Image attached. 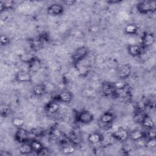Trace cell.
I'll use <instances>...</instances> for the list:
<instances>
[{"label": "cell", "mask_w": 156, "mask_h": 156, "mask_svg": "<svg viewBox=\"0 0 156 156\" xmlns=\"http://www.w3.org/2000/svg\"><path fill=\"white\" fill-rule=\"evenodd\" d=\"M29 72L36 73L41 68V62L40 60L36 56L27 64Z\"/></svg>", "instance_id": "obj_19"}, {"label": "cell", "mask_w": 156, "mask_h": 156, "mask_svg": "<svg viewBox=\"0 0 156 156\" xmlns=\"http://www.w3.org/2000/svg\"><path fill=\"white\" fill-rule=\"evenodd\" d=\"M60 106L59 102L56 100H52L48 102L44 106V110L49 114H54L58 112L60 110Z\"/></svg>", "instance_id": "obj_15"}, {"label": "cell", "mask_w": 156, "mask_h": 156, "mask_svg": "<svg viewBox=\"0 0 156 156\" xmlns=\"http://www.w3.org/2000/svg\"><path fill=\"white\" fill-rule=\"evenodd\" d=\"M141 125L147 128L148 129H154L155 128L154 121H153L152 118L148 115V114H147Z\"/></svg>", "instance_id": "obj_29"}, {"label": "cell", "mask_w": 156, "mask_h": 156, "mask_svg": "<svg viewBox=\"0 0 156 156\" xmlns=\"http://www.w3.org/2000/svg\"><path fill=\"white\" fill-rule=\"evenodd\" d=\"M12 123L14 126L16 127L17 128H19V127H22L23 126L24 124V121L22 118L16 116L12 118Z\"/></svg>", "instance_id": "obj_33"}, {"label": "cell", "mask_w": 156, "mask_h": 156, "mask_svg": "<svg viewBox=\"0 0 156 156\" xmlns=\"http://www.w3.org/2000/svg\"><path fill=\"white\" fill-rule=\"evenodd\" d=\"M131 87L128 83H124L122 85L118 87L116 89V98L126 100L130 98L132 94Z\"/></svg>", "instance_id": "obj_4"}, {"label": "cell", "mask_w": 156, "mask_h": 156, "mask_svg": "<svg viewBox=\"0 0 156 156\" xmlns=\"http://www.w3.org/2000/svg\"><path fill=\"white\" fill-rule=\"evenodd\" d=\"M0 155L1 156H11L12 154L9 151H0Z\"/></svg>", "instance_id": "obj_39"}, {"label": "cell", "mask_w": 156, "mask_h": 156, "mask_svg": "<svg viewBox=\"0 0 156 156\" xmlns=\"http://www.w3.org/2000/svg\"><path fill=\"white\" fill-rule=\"evenodd\" d=\"M147 113H146L144 112H138L135 111L134 115L133 116V121L138 124H141L143 121L144 120V118L147 115Z\"/></svg>", "instance_id": "obj_28"}, {"label": "cell", "mask_w": 156, "mask_h": 156, "mask_svg": "<svg viewBox=\"0 0 156 156\" xmlns=\"http://www.w3.org/2000/svg\"><path fill=\"white\" fill-rule=\"evenodd\" d=\"M47 13L51 16H60L64 13V7L58 3H54L47 8Z\"/></svg>", "instance_id": "obj_10"}, {"label": "cell", "mask_w": 156, "mask_h": 156, "mask_svg": "<svg viewBox=\"0 0 156 156\" xmlns=\"http://www.w3.org/2000/svg\"><path fill=\"white\" fill-rule=\"evenodd\" d=\"M49 135L52 139L58 141H65V140H68L67 136H65L64 133L57 127H53L51 129Z\"/></svg>", "instance_id": "obj_13"}, {"label": "cell", "mask_w": 156, "mask_h": 156, "mask_svg": "<svg viewBox=\"0 0 156 156\" xmlns=\"http://www.w3.org/2000/svg\"><path fill=\"white\" fill-rule=\"evenodd\" d=\"M116 85L110 82L105 81L101 84L102 95L107 98H116Z\"/></svg>", "instance_id": "obj_2"}, {"label": "cell", "mask_w": 156, "mask_h": 156, "mask_svg": "<svg viewBox=\"0 0 156 156\" xmlns=\"http://www.w3.org/2000/svg\"><path fill=\"white\" fill-rule=\"evenodd\" d=\"M88 140L93 144H98L104 140V136L102 133L99 132H93L90 133L88 136Z\"/></svg>", "instance_id": "obj_20"}, {"label": "cell", "mask_w": 156, "mask_h": 156, "mask_svg": "<svg viewBox=\"0 0 156 156\" xmlns=\"http://www.w3.org/2000/svg\"><path fill=\"white\" fill-rule=\"evenodd\" d=\"M46 87L43 83H39L35 85L32 88V94L35 96H41L46 93Z\"/></svg>", "instance_id": "obj_22"}, {"label": "cell", "mask_w": 156, "mask_h": 156, "mask_svg": "<svg viewBox=\"0 0 156 156\" xmlns=\"http://www.w3.org/2000/svg\"><path fill=\"white\" fill-rule=\"evenodd\" d=\"M19 151L21 154L27 155L30 154L33 151L31 148V146L29 144V141L24 143H22L21 146L19 148Z\"/></svg>", "instance_id": "obj_26"}, {"label": "cell", "mask_w": 156, "mask_h": 156, "mask_svg": "<svg viewBox=\"0 0 156 156\" xmlns=\"http://www.w3.org/2000/svg\"><path fill=\"white\" fill-rule=\"evenodd\" d=\"M75 150H76L75 145H74L72 143L71 144L65 143L63 144V146L62 147V152L66 154H72L75 151Z\"/></svg>", "instance_id": "obj_31"}, {"label": "cell", "mask_w": 156, "mask_h": 156, "mask_svg": "<svg viewBox=\"0 0 156 156\" xmlns=\"http://www.w3.org/2000/svg\"><path fill=\"white\" fill-rule=\"evenodd\" d=\"M30 132L22 127L17 129L14 135V138L18 143L22 144L29 142L30 140Z\"/></svg>", "instance_id": "obj_6"}, {"label": "cell", "mask_w": 156, "mask_h": 156, "mask_svg": "<svg viewBox=\"0 0 156 156\" xmlns=\"http://www.w3.org/2000/svg\"><path fill=\"white\" fill-rule=\"evenodd\" d=\"M63 2L65 5H74L76 2V0H66V1H63Z\"/></svg>", "instance_id": "obj_38"}, {"label": "cell", "mask_w": 156, "mask_h": 156, "mask_svg": "<svg viewBox=\"0 0 156 156\" xmlns=\"http://www.w3.org/2000/svg\"><path fill=\"white\" fill-rule=\"evenodd\" d=\"M115 115L113 112L107 111L102 113L99 118V122L104 126L110 125L113 122L115 119Z\"/></svg>", "instance_id": "obj_17"}, {"label": "cell", "mask_w": 156, "mask_h": 156, "mask_svg": "<svg viewBox=\"0 0 156 156\" xmlns=\"http://www.w3.org/2000/svg\"><path fill=\"white\" fill-rule=\"evenodd\" d=\"M129 132L127 131V130L123 128H120L113 131L112 133V136L117 141L124 142L129 138Z\"/></svg>", "instance_id": "obj_11"}, {"label": "cell", "mask_w": 156, "mask_h": 156, "mask_svg": "<svg viewBox=\"0 0 156 156\" xmlns=\"http://www.w3.org/2000/svg\"><path fill=\"white\" fill-rule=\"evenodd\" d=\"M14 79L18 82H31L32 80L30 72L26 71H20L17 72L15 75Z\"/></svg>", "instance_id": "obj_12"}, {"label": "cell", "mask_w": 156, "mask_h": 156, "mask_svg": "<svg viewBox=\"0 0 156 156\" xmlns=\"http://www.w3.org/2000/svg\"><path fill=\"white\" fill-rule=\"evenodd\" d=\"M116 69L117 75L121 79L128 78L132 73L131 66L127 63H121L117 65Z\"/></svg>", "instance_id": "obj_7"}, {"label": "cell", "mask_w": 156, "mask_h": 156, "mask_svg": "<svg viewBox=\"0 0 156 156\" xmlns=\"http://www.w3.org/2000/svg\"><path fill=\"white\" fill-rule=\"evenodd\" d=\"M11 40L10 37H9L6 35H1V38H0V43L1 45L2 46H5L9 45L10 43Z\"/></svg>", "instance_id": "obj_34"}, {"label": "cell", "mask_w": 156, "mask_h": 156, "mask_svg": "<svg viewBox=\"0 0 156 156\" xmlns=\"http://www.w3.org/2000/svg\"><path fill=\"white\" fill-rule=\"evenodd\" d=\"M44 132L43 130H41L40 129H35L30 132V133L32 135L35 136L36 137H39L42 136L44 134Z\"/></svg>", "instance_id": "obj_36"}, {"label": "cell", "mask_w": 156, "mask_h": 156, "mask_svg": "<svg viewBox=\"0 0 156 156\" xmlns=\"http://www.w3.org/2000/svg\"><path fill=\"white\" fill-rule=\"evenodd\" d=\"M144 137H146V133L139 129L133 130L129 133V138L134 141H136Z\"/></svg>", "instance_id": "obj_21"}, {"label": "cell", "mask_w": 156, "mask_h": 156, "mask_svg": "<svg viewBox=\"0 0 156 156\" xmlns=\"http://www.w3.org/2000/svg\"><path fill=\"white\" fill-rule=\"evenodd\" d=\"M36 154L37 155H41V156H43V155H48L49 154V150L46 147H43L40 151H38V152L36 153Z\"/></svg>", "instance_id": "obj_37"}, {"label": "cell", "mask_w": 156, "mask_h": 156, "mask_svg": "<svg viewBox=\"0 0 156 156\" xmlns=\"http://www.w3.org/2000/svg\"><path fill=\"white\" fill-rule=\"evenodd\" d=\"M14 5V2L13 1H0V12L2 13L6 10L11 9Z\"/></svg>", "instance_id": "obj_30"}, {"label": "cell", "mask_w": 156, "mask_h": 156, "mask_svg": "<svg viewBox=\"0 0 156 156\" xmlns=\"http://www.w3.org/2000/svg\"><path fill=\"white\" fill-rule=\"evenodd\" d=\"M128 53L132 57H138L141 55L145 49L138 44H129L127 47Z\"/></svg>", "instance_id": "obj_16"}, {"label": "cell", "mask_w": 156, "mask_h": 156, "mask_svg": "<svg viewBox=\"0 0 156 156\" xmlns=\"http://www.w3.org/2000/svg\"><path fill=\"white\" fill-rule=\"evenodd\" d=\"M136 8L141 14L152 13L156 10V2L155 1H141L136 4Z\"/></svg>", "instance_id": "obj_1"}, {"label": "cell", "mask_w": 156, "mask_h": 156, "mask_svg": "<svg viewBox=\"0 0 156 156\" xmlns=\"http://www.w3.org/2000/svg\"><path fill=\"white\" fill-rule=\"evenodd\" d=\"M29 144L31 146L32 151L35 152V153L40 151L44 147L43 144L39 140L36 139L30 140L29 141Z\"/></svg>", "instance_id": "obj_25"}, {"label": "cell", "mask_w": 156, "mask_h": 156, "mask_svg": "<svg viewBox=\"0 0 156 156\" xmlns=\"http://www.w3.org/2000/svg\"><path fill=\"white\" fill-rule=\"evenodd\" d=\"M89 53L88 48L86 46H80L77 48L71 54V58L74 65L86 58Z\"/></svg>", "instance_id": "obj_3"}, {"label": "cell", "mask_w": 156, "mask_h": 156, "mask_svg": "<svg viewBox=\"0 0 156 156\" xmlns=\"http://www.w3.org/2000/svg\"><path fill=\"white\" fill-rule=\"evenodd\" d=\"M122 2V0H110V1H107L106 2L108 4H118L121 3Z\"/></svg>", "instance_id": "obj_40"}, {"label": "cell", "mask_w": 156, "mask_h": 156, "mask_svg": "<svg viewBox=\"0 0 156 156\" xmlns=\"http://www.w3.org/2000/svg\"><path fill=\"white\" fill-rule=\"evenodd\" d=\"M68 140L74 145H78L81 142V131L78 127H74L67 136Z\"/></svg>", "instance_id": "obj_9"}, {"label": "cell", "mask_w": 156, "mask_h": 156, "mask_svg": "<svg viewBox=\"0 0 156 156\" xmlns=\"http://www.w3.org/2000/svg\"><path fill=\"white\" fill-rule=\"evenodd\" d=\"M35 55L32 53L28 52H23L20 54L19 58L21 62L28 64L35 57Z\"/></svg>", "instance_id": "obj_27"}, {"label": "cell", "mask_w": 156, "mask_h": 156, "mask_svg": "<svg viewBox=\"0 0 156 156\" xmlns=\"http://www.w3.org/2000/svg\"><path fill=\"white\" fill-rule=\"evenodd\" d=\"M74 66L76 68V69H77V71L79 73L80 75L85 76L88 74L90 68L88 66V65H86L85 63H82V60L74 65Z\"/></svg>", "instance_id": "obj_23"}, {"label": "cell", "mask_w": 156, "mask_h": 156, "mask_svg": "<svg viewBox=\"0 0 156 156\" xmlns=\"http://www.w3.org/2000/svg\"><path fill=\"white\" fill-rule=\"evenodd\" d=\"M155 41V37L153 33L145 32L141 38V46L144 49H147L152 46Z\"/></svg>", "instance_id": "obj_8"}, {"label": "cell", "mask_w": 156, "mask_h": 156, "mask_svg": "<svg viewBox=\"0 0 156 156\" xmlns=\"http://www.w3.org/2000/svg\"><path fill=\"white\" fill-rule=\"evenodd\" d=\"M73 98V96L71 92L68 90H65V91H62L59 94H58L54 98V99L57 101L58 102L68 104L71 102Z\"/></svg>", "instance_id": "obj_14"}, {"label": "cell", "mask_w": 156, "mask_h": 156, "mask_svg": "<svg viewBox=\"0 0 156 156\" xmlns=\"http://www.w3.org/2000/svg\"><path fill=\"white\" fill-rule=\"evenodd\" d=\"M29 46L34 51H38L43 47V42L41 38H33L29 40Z\"/></svg>", "instance_id": "obj_18"}, {"label": "cell", "mask_w": 156, "mask_h": 156, "mask_svg": "<svg viewBox=\"0 0 156 156\" xmlns=\"http://www.w3.org/2000/svg\"><path fill=\"white\" fill-rule=\"evenodd\" d=\"M11 110L9 105L6 104H2L0 108L1 116L3 118H7L9 115H10Z\"/></svg>", "instance_id": "obj_32"}, {"label": "cell", "mask_w": 156, "mask_h": 156, "mask_svg": "<svg viewBox=\"0 0 156 156\" xmlns=\"http://www.w3.org/2000/svg\"><path fill=\"white\" fill-rule=\"evenodd\" d=\"M76 119L78 122L88 124L94 120V115L91 112L87 110H82L77 113Z\"/></svg>", "instance_id": "obj_5"}, {"label": "cell", "mask_w": 156, "mask_h": 156, "mask_svg": "<svg viewBox=\"0 0 156 156\" xmlns=\"http://www.w3.org/2000/svg\"><path fill=\"white\" fill-rule=\"evenodd\" d=\"M156 146V139L155 137H151L147 138L145 146L148 147H154Z\"/></svg>", "instance_id": "obj_35"}, {"label": "cell", "mask_w": 156, "mask_h": 156, "mask_svg": "<svg viewBox=\"0 0 156 156\" xmlns=\"http://www.w3.org/2000/svg\"><path fill=\"white\" fill-rule=\"evenodd\" d=\"M138 27L135 23H129L124 27V32L127 35H135L137 34Z\"/></svg>", "instance_id": "obj_24"}]
</instances>
